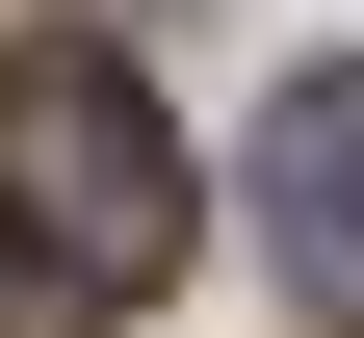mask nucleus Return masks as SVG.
<instances>
[{"mask_svg":"<svg viewBox=\"0 0 364 338\" xmlns=\"http://www.w3.org/2000/svg\"><path fill=\"white\" fill-rule=\"evenodd\" d=\"M182 234H208V182H182L156 78L105 26H26L0 53V312H156Z\"/></svg>","mask_w":364,"mask_h":338,"instance_id":"f257e3e1","label":"nucleus"},{"mask_svg":"<svg viewBox=\"0 0 364 338\" xmlns=\"http://www.w3.org/2000/svg\"><path fill=\"white\" fill-rule=\"evenodd\" d=\"M260 260L312 312H364V78H287L260 105Z\"/></svg>","mask_w":364,"mask_h":338,"instance_id":"f03ea898","label":"nucleus"}]
</instances>
